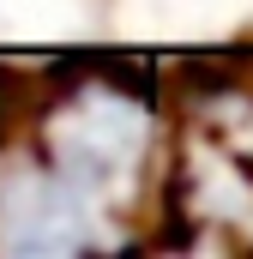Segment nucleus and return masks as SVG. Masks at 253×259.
<instances>
[{
    "label": "nucleus",
    "mask_w": 253,
    "mask_h": 259,
    "mask_svg": "<svg viewBox=\"0 0 253 259\" xmlns=\"http://www.w3.org/2000/svg\"><path fill=\"white\" fill-rule=\"evenodd\" d=\"M18 103H24V78L0 66V145L12 139V121H18Z\"/></svg>",
    "instance_id": "1"
}]
</instances>
